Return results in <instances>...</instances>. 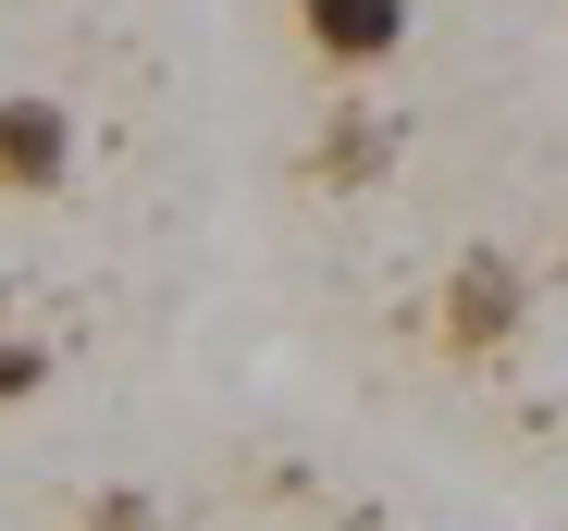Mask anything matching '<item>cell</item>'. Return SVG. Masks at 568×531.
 <instances>
[{
  "label": "cell",
  "instance_id": "obj_1",
  "mask_svg": "<svg viewBox=\"0 0 568 531\" xmlns=\"http://www.w3.org/2000/svg\"><path fill=\"white\" fill-rule=\"evenodd\" d=\"M297 38L322 50V74H384L408 50V0H297Z\"/></svg>",
  "mask_w": 568,
  "mask_h": 531
},
{
  "label": "cell",
  "instance_id": "obj_2",
  "mask_svg": "<svg viewBox=\"0 0 568 531\" xmlns=\"http://www.w3.org/2000/svg\"><path fill=\"white\" fill-rule=\"evenodd\" d=\"M62 186H74V112L0 100V198H62Z\"/></svg>",
  "mask_w": 568,
  "mask_h": 531
},
{
  "label": "cell",
  "instance_id": "obj_3",
  "mask_svg": "<svg viewBox=\"0 0 568 531\" xmlns=\"http://www.w3.org/2000/svg\"><path fill=\"white\" fill-rule=\"evenodd\" d=\"M519 334V273L507 259H457V285H445V346L457 359H483V346Z\"/></svg>",
  "mask_w": 568,
  "mask_h": 531
},
{
  "label": "cell",
  "instance_id": "obj_4",
  "mask_svg": "<svg viewBox=\"0 0 568 531\" xmlns=\"http://www.w3.org/2000/svg\"><path fill=\"white\" fill-rule=\"evenodd\" d=\"M384 161H396V124L334 112V136H322V186H358V173H384Z\"/></svg>",
  "mask_w": 568,
  "mask_h": 531
},
{
  "label": "cell",
  "instance_id": "obj_5",
  "mask_svg": "<svg viewBox=\"0 0 568 531\" xmlns=\"http://www.w3.org/2000/svg\"><path fill=\"white\" fill-rule=\"evenodd\" d=\"M38 384H50V346H38V334H13V321H0V408H26Z\"/></svg>",
  "mask_w": 568,
  "mask_h": 531
},
{
  "label": "cell",
  "instance_id": "obj_6",
  "mask_svg": "<svg viewBox=\"0 0 568 531\" xmlns=\"http://www.w3.org/2000/svg\"><path fill=\"white\" fill-rule=\"evenodd\" d=\"M74 531H149V494H100V507H87Z\"/></svg>",
  "mask_w": 568,
  "mask_h": 531
},
{
  "label": "cell",
  "instance_id": "obj_7",
  "mask_svg": "<svg viewBox=\"0 0 568 531\" xmlns=\"http://www.w3.org/2000/svg\"><path fill=\"white\" fill-rule=\"evenodd\" d=\"M0 321H13V285H0Z\"/></svg>",
  "mask_w": 568,
  "mask_h": 531
}]
</instances>
